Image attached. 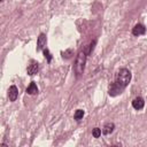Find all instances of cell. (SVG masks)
Instances as JSON below:
<instances>
[{
  "label": "cell",
  "instance_id": "obj_1",
  "mask_svg": "<svg viewBox=\"0 0 147 147\" xmlns=\"http://www.w3.org/2000/svg\"><path fill=\"white\" fill-rule=\"evenodd\" d=\"M131 77H132L131 71H130L129 69L123 68V69H121V70L117 72L116 78H115V83H116L117 85H119V86L124 90V88L129 85V83H130V80H131Z\"/></svg>",
  "mask_w": 147,
  "mask_h": 147
},
{
  "label": "cell",
  "instance_id": "obj_2",
  "mask_svg": "<svg viewBox=\"0 0 147 147\" xmlns=\"http://www.w3.org/2000/svg\"><path fill=\"white\" fill-rule=\"evenodd\" d=\"M86 52L85 51H79L77 56H76V62H75V74L77 77L83 75L84 69H85V63H86Z\"/></svg>",
  "mask_w": 147,
  "mask_h": 147
},
{
  "label": "cell",
  "instance_id": "obj_3",
  "mask_svg": "<svg viewBox=\"0 0 147 147\" xmlns=\"http://www.w3.org/2000/svg\"><path fill=\"white\" fill-rule=\"evenodd\" d=\"M122 92H123V88H122L119 85H117L115 82L111 83V84L109 85V88H108V93H109V95H111V96H116V95L121 94Z\"/></svg>",
  "mask_w": 147,
  "mask_h": 147
},
{
  "label": "cell",
  "instance_id": "obj_4",
  "mask_svg": "<svg viewBox=\"0 0 147 147\" xmlns=\"http://www.w3.org/2000/svg\"><path fill=\"white\" fill-rule=\"evenodd\" d=\"M46 42H47L46 34H45V33H40L39 37H38V40H37V51L44 49L45 46H46Z\"/></svg>",
  "mask_w": 147,
  "mask_h": 147
},
{
  "label": "cell",
  "instance_id": "obj_5",
  "mask_svg": "<svg viewBox=\"0 0 147 147\" xmlns=\"http://www.w3.org/2000/svg\"><path fill=\"white\" fill-rule=\"evenodd\" d=\"M18 96V88L15 86V85H11L9 88H8V98H9V101H15Z\"/></svg>",
  "mask_w": 147,
  "mask_h": 147
},
{
  "label": "cell",
  "instance_id": "obj_6",
  "mask_svg": "<svg viewBox=\"0 0 147 147\" xmlns=\"http://www.w3.org/2000/svg\"><path fill=\"white\" fill-rule=\"evenodd\" d=\"M146 33V28L145 25L142 24H136L132 29V34L138 37V36H141V34H145Z\"/></svg>",
  "mask_w": 147,
  "mask_h": 147
},
{
  "label": "cell",
  "instance_id": "obj_7",
  "mask_svg": "<svg viewBox=\"0 0 147 147\" xmlns=\"http://www.w3.org/2000/svg\"><path fill=\"white\" fill-rule=\"evenodd\" d=\"M144 106H145V101H144V99H142L141 96H137V98L133 99V101H132V107H133L136 110L142 109Z\"/></svg>",
  "mask_w": 147,
  "mask_h": 147
},
{
  "label": "cell",
  "instance_id": "obj_8",
  "mask_svg": "<svg viewBox=\"0 0 147 147\" xmlns=\"http://www.w3.org/2000/svg\"><path fill=\"white\" fill-rule=\"evenodd\" d=\"M38 70H39V64H38L37 62H32V63L26 68L28 75H30V76H32V75L37 74V72H38Z\"/></svg>",
  "mask_w": 147,
  "mask_h": 147
},
{
  "label": "cell",
  "instance_id": "obj_9",
  "mask_svg": "<svg viewBox=\"0 0 147 147\" xmlns=\"http://www.w3.org/2000/svg\"><path fill=\"white\" fill-rule=\"evenodd\" d=\"M114 129H115V124L114 123H107L102 127V133L106 134V136H108V134H110L114 131Z\"/></svg>",
  "mask_w": 147,
  "mask_h": 147
},
{
  "label": "cell",
  "instance_id": "obj_10",
  "mask_svg": "<svg viewBox=\"0 0 147 147\" xmlns=\"http://www.w3.org/2000/svg\"><path fill=\"white\" fill-rule=\"evenodd\" d=\"M26 93L30 94V95H33V94H37L38 93V87H37V85H36L34 82H31L30 83V85L26 88Z\"/></svg>",
  "mask_w": 147,
  "mask_h": 147
},
{
  "label": "cell",
  "instance_id": "obj_11",
  "mask_svg": "<svg viewBox=\"0 0 147 147\" xmlns=\"http://www.w3.org/2000/svg\"><path fill=\"white\" fill-rule=\"evenodd\" d=\"M83 116H84V110H83V109H77V110L75 111L74 117H75L76 121H80V119L83 118Z\"/></svg>",
  "mask_w": 147,
  "mask_h": 147
},
{
  "label": "cell",
  "instance_id": "obj_12",
  "mask_svg": "<svg viewBox=\"0 0 147 147\" xmlns=\"http://www.w3.org/2000/svg\"><path fill=\"white\" fill-rule=\"evenodd\" d=\"M92 136H93L94 138H99V137L101 136V129H99V127H94V129L92 130Z\"/></svg>",
  "mask_w": 147,
  "mask_h": 147
},
{
  "label": "cell",
  "instance_id": "obj_13",
  "mask_svg": "<svg viewBox=\"0 0 147 147\" xmlns=\"http://www.w3.org/2000/svg\"><path fill=\"white\" fill-rule=\"evenodd\" d=\"M44 55H45V57H46L47 62L49 63V62L52 61V55H51V53H49V51H48L47 48H44Z\"/></svg>",
  "mask_w": 147,
  "mask_h": 147
},
{
  "label": "cell",
  "instance_id": "obj_14",
  "mask_svg": "<svg viewBox=\"0 0 147 147\" xmlns=\"http://www.w3.org/2000/svg\"><path fill=\"white\" fill-rule=\"evenodd\" d=\"M95 42H96V41H95V40H93V41H92V42H91V44L87 46V49L85 51V52H86V54H91V52H92V51H93V48H94Z\"/></svg>",
  "mask_w": 147,
  "mask_h": 147
},
{
  "label": "cell",
  "instance_id": "obj_15",
  "mask_svg": "<svg viewBox=\"0 0 147 147\" xmlns=\"http://www.w3.org/2000/svg\"><path fill=\"white\" fill-rule=\"evenodd\" d=\"M0 1H3V0H0Z\"/></svg>",
  "mask_w": 147,
  "mask_h": 147
}]
</instances>
